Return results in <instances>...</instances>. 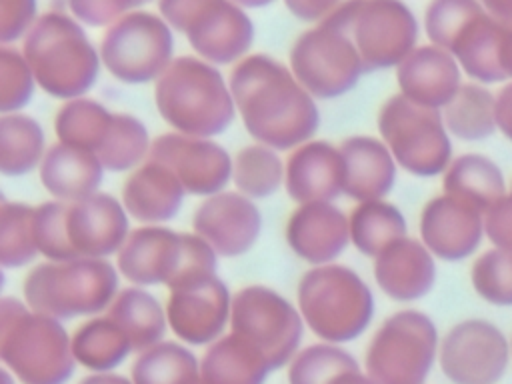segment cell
<instances>
[{
    "mask_svg": "<svg viewBox=\"0 0 512 384\" xmlns=\"http://www.w3.org/2000/svg\"><path fill=\"white\" fill-rule=\"evenodd\" d=\"M230 92L246 132L274 150H294L320 126L316 98L290 66L268 54H248L228 76Z\"/></svg>",
    "mask_w": 512,
    "mask_h": 384,
    "instance_id": "cell-1",
    "label": "cell"
},
{
    "mask_svg": "<svg viewBox=\"0 0 512 384\" xmlns=\"http://www.w3.org/2000/svg\"><path fill=\"white\" fill-rule=\"evenodd\" d=\"M154 104L174 132L214 138L236 116L230 84L218 66L200 56H178L154 82Z\"/></svg>",
    "mask_w": 512,
    "mask_h": 384,
    "instance_id": "cell-2",
    "label": "cell"
},
{
    "mask_svg": "<svg viewBox=\"0 0 512 384\" xmlns=\"http://www.w3.org/2000/svg\"><path fill=\"white\" fill-rule=\"evenodd\" d=\"M20 50L38 86L52 98L66 102L86 96L98 82L100 50L72 14L56 10L40 14Z\"/></svg>",
    "mask_w": 512,
    "mask_h": 384,
    "instance_id": "cell-3",
    "label": "cell"
},
{
    "mask_svg": "<svg viewBox=\"0 0 512 384\" xmlns=\"http://www.w3.org/2000/svg\"><path fill=\"white\" fill-rule=\"evenodd\" d=\"M0 358L22 384H66L78 364L62 320L16 296L0 302Z\"/></svg>",
    "mask_w": 512,
    "mask_h": 384,
    "instance_id": "cell-4",
    "label": "cell"
},
{
    "mask_svg": "<svg viewBox=\"0 0 512 384\" xmlns=\"http://www.w3.org/2000/svg\"><path fill=\"white\" fill-rule=\"evenodd\" d=\"M118 288V268L108 258L46 260L34 266L22 282L24 302L58 320L96 316L108 310Z\"/></svg>",
    "mask_w": 512,
    "mask_h": 384,
    "instance_id": "cell-5",
    "label": "cell"
},
{
    "mask_svg": "<svg viewBox=\"0 0 512 384\" xmlns=\"http://www.w3.org/2000/svg\"><path fill=\"white\" fill-rule=\"evenodd\" d=\"M218 266L216 250L196 232H176L162 224H142L130 230L116 254L118 272L132 286L168 288L214 274Z\"/></svg>",
    "mask_w": 512,
    "mask_h": 384,
    "instance_id": "cell-6",
    "label": "cell"
},
{
    "mask_svg": "<svg viewBox=\"0 0 512 384\" xmlns=\"http://www.w3.org/2000/svg\"><path fill=\"white\" fill-rule=\"evenodd\" d=\"M304 324L324 342L344 344L366 332L374 316V294L362 276L344 264L312 266L298 282Z\"/></svg>",
    "mask_w": 512,
    "mask_h": 384,
    "instance_id": "cell-7",
    "label": "cell"
},
{
    "mask_svg": "<svg viewBox=\"0 0 512 384\" xmlns=\"http://www.w3.org/2000/svg\"><path fill=\"white\" fill-rule=\"evenodd\" d=\"M322 22L352 38L366 72L398 68L420 36L418 18L402 0H344Z\"/></svg>",
    "mask_w": 512,
    "mask_h": 384,
    "instance_id": "cell-8",
    "label": "cell"
},
{
    "mask_svg": "<svg viewBox=\"0 0 512 384\" xmlns=\"http://www.w3.org/2000/svg\"><path fill=\"white\" fill-rule=\"evenodd\" d=\"M434 320L416 308L388 316L366 348V374L374 384H424L438 362Z\"/></svg>",
    "mask_w": 512,
    "mask_h": 384,
    "instance_id": "cell-9",
    "label": "cell"
},
{
    "mask_svg": "<svg viewBox=\"0 0 512 384\" xmlns=\"http://www.w3.org/2000/svg\"><path fill=\"white\" fill-rule=\"evenodd\" d=\"M378 132L396 164L412 176H442L452 162V136L442 110L420 106L402 94L390 96L378 112Z\"/></svg>",
    "mask_w": 512,
    "mask_h": 384,
    "instance_id": "cell-10",
    "label": "cell"
},
{
    "mask_svg": "<svg viewBox=\"0 0 512 384\" xmlns=\"http://www.w3.org/2000/svg\"><path fill=\"white\" fill-rule=\"evenodd\" d=\"M98 50L118 82H156L174 60V30L160 14L136 8L106 28Z\"/></svg>",
    "mask_w": 512,
    "mask_h": 384,
    "instance_id": "cell-11",
    "label": "cell"
},
{
    "mask_svg": "<svg viewBox=\"0 0 512 384\" xmlns=\"http://www.w3.org/2000/svg\"><path fill=\"white\" fill-rule=\"evenodd\" d=\"M230 332L248 340L268 360L272 372L298 354L304 336L300 310L268 286L252 284L232 296Z\"/></svg>",
    "mask_w": 512,
    "mask_h": 384,
    "instance_id": "cell-12",
    "label": "cell"
},
{
    "mask_svg": "<svg viewBox=\"0 0 512 384\" xmlns=\"http://www.w3.org/2000/svg\"><path fill=\"white\" fill-rule=\"evenodd\" d=\"M288 66L316 100L348 94L366 72L352 38L324 22L294 40Z\"/></svg>",
    "mask_w": 512,
    "mask_h": 384,
    "instance_id": "cell-13",
    "label": "cell"
},
{
    "mask_svg": "<svg viewBox=\"0 0 512 384\" xmlns=\"http://www.w3.org/2000/svg\"><path fill=\"white\" fill-rule=\"evenodd\" d=\"M510 362V340L484 318L460 320L440 340L438 364L452 384H498Z\"/></svg>",
    "mask_w": 512,
    "mask_h": 384,
    "instance_id": "cell-14",
    "label": "cell"
},
{
    "mask_svg": "<svg viewBox=\"0 0 512 384\" xmlns=\"http://www.w3.org/2000/svg\"><path fill=\"white\" fill-rule=\"evenodd\" d=\"M168 290L166 316L178 340L204 346L224 336L226 326H230L232 296L216 272L184 280Z\"/></svg>",
    "mask_w": 512,
    "mask_h": 384,
    "instance_id": "cell-15",
    "label": "cell"
},
{
    "mask_svg": "<svg viewBox=\"0 0 512 384\" xmlns=\"http://www.w3.org/2000/svg\"><path fill=\"white\" fill-rule=\"evenodd\" d=\"M148 158L168 166L192 196L224 192L232 180L234 158L212 138L166 132L152 140Z\"/></svg>",
    "mask_w": 512,
    "mask_h": 384,
    "instance_id": "cell-16",
    "label": "cell"
},
{
    "mask_svg": "<svg viewBox=\"0 0 512 384\" xmlns=\"http://www.w3.org/2000/svg\"><path fill=\"white\" fill-rule=\"evenodd\" d=\"M184 36L202 60L224 66L248 56L254 44V22L232 0H206L190 18Z\"/></svg>",
    "mask_w": 512,
    "mask_h": 384,
    "instance_id": "cell-17",
    "label": "cell"
},
{
    "mask_svg": "<svg viewBox=\"0 0 512 384\" xmlns=\"http://www.w3.org/2000/svg\"><path fill=\"white\" fill-rule=\"evenodd\" d=\"M418 230L424 246L444 262L474 256L486 238L484 212L446 192L424 204Z\"/></svg>",
    "mask_w": 512,
    "mask_h": 384,
    "instance_id": "cell-18",
    "label": "cell"
},
{
    "mask_svg": "<svg viewBox=\"0 0 512 384\" xmlns=\"http://www.w3.org/2000/svg\"><path fill=\"white\" fill-rule=\"evenodd\" d=\"M192 228L218 256L236 258L250 252L258 242L262 214L252 198L224 190L200 202L192 216Z\"/></svg>",
    "mask_w": 512,
    "mask_h": 384,
    "instance_id": "cell-19",
    "label": "cell"
},
{
    "mask_svg": "<svg viewBox=\"0 0 512 384\" xmlns=\"http://www.w3.org/2000/svg\"><path fill=\"white\" fill-rule=\"evenodd\" d=\"M128 218L122 200L106 192L68 202L66 236L74 258H108L118 254L130 234Z\"/></svg>",
    "mask_w": 512,
    "mask_h": 384,
    "instance_id": "cell-20",
    "label": "cell"
},
{
    "mask_svg": "<svg viewBox=\"0 0 512 384\" xmlns=\"http://www.w3.org/2000/svg\"><path fill=\"white\" fill-rule=\"evenodd\" d=\"M290 250L312 266L334 262L350 242L348 216L332 202L298 204L286 222Z\"/></svg>",
    "mask_w": 512,
    "mask_h": 384,
    "instance_id": "cell-21",
    "label": "cell"
},
{
    "mask_svg": "<svg viewBox=\"0 0 512 384\" xmlns=\"http://www.w3.org/2000/svg\"><path fill=\"white\" fill-rule=\"evenodd\" d=\"M284 188L298 204L334 202L344 194V158L328 140H308L286 160Z\"/></svg>",
    "mask_w": 512,
    "mask_h": 384,
    "instance_id": "cell-22",
    "label": "cell"
},
{
    "mask_svg": "<svg viewBox=\"0 0 512 384\" xmlns=\"http://www.w3.org/2000/svg\"><path fill=\"white\" fill-rule=\"evenodd\" d=\"M462 68L444 48L434 44L416 46L396 68L400 94L408 100L442 110L460 90Z\"/></svg>",
    "mask_w": 512,
    "mask_h": 384,
    "instance_id": "cell-23",
    "label": "cell"
},
{
    "mask_svg": "<svg viewBox=\"0 0 512 384\" xmlns=\"http://www.w3.org/2000/svg\"><path fill=\"white\" fill-rule=\"evenodd\" d=\"M378 288L396 302H416L436 284V256L422 240L404 236L374 258Z\"/></svg>",
    "mask_w": 512,
    "mask_h": 384,
    "instance_id": "cell-24",
    "label": "cell"
},
{
    "mask_svg": "<svg viewBox=\"0 0 512 384\" xmlns=\"http://www.w3.org/2000/svg\"><path fill=\"white\" fill-rule=\"evenodd\" d=\"M184 194L178 176L152 158L134 168L122 184V204L128 216L140 224H164L176 218Z\"/></svg>",
    "mask_w": 512,
    "mask_h": 384,
    "instance_id": "cell-25",
    "label": "cell"
},
{
    "mask_svg": "<svg viewBox=\"0 0 512 384\" xmlns=\"http://www.w3.org/2000/svg\"><path fill=\"white\" fill-rule=\"evenodd\" d=\"M344 194L356 202L382 200L394 188L396 160L382 138L350 136L340 144Z\"/></svg>",
    "mask_w": 512,
    "mask_h": 384,
    "instance_id": "cell-26",
    "label": "cell"
},
{
    "mask_svg": "<svg viewBox=\"0 0 512 384\" xmlns=\"http://www.w3.org/2000/svg\"><path fill=\"white\" fill-rule=\"evenodd\" d=\"M38 174L54 200L76 202L100 192L104 166L94 152L56 142L46 150Z\"/></svg>",
    "mask_w": 512,
    "mask_h": 384,
    "instance_id": "cell-27",
    "label": "cell"
},
{
    "mask_svg": "<svg viewBox=\"0 0 512 384\" xmlns=\"http://www.w3.org/2000/svg\"><path fill=\"white\" fill-rule=\"evenodd\" d=\"M502 34L504 24L484 10L472 18L454 40L450 54L472 82L484 86L508 82L500 64Z\"/></svg>",
    "mask_w": 512,
    "mask_h": 384,
    "instance_id": "cell-28",
    "label": "cell"
},
{
    "mask_svg": "<svg viewBox=\"0 0 512 384\" xmlns=\"http://www.w3.org/2000/svg\"><path fill=\"white\" fill-rule=\"evenodd\" d=\"M442 190L486 212L508 192V184L502 168L490 156L466 152L452 158L442 174Z\"/></svg>",
    "mask_w": 512,
    "mask_h": 384,
    "instance_id": "cell-29",
    "label": "cell"
},
{
    "mask_svg": "<svg viewBox=\"0 0 512 384\" xmlns=\"http://www.w3.org/2000/svg\"><path fill=\"white\" fill-rule=\"evenodd\" d=\"M200 368L204 384H264L272 372L262 352L234 332L208 346Z\"/></svg>",
    "mask_w": 512,
    "mask_h": 384,
    "instance_id": "cell-30",
    "label": "cell"
},
{
    "mask_svg": "<svg viewBox=\"0 0 512 384\" xmlns=\"http://www.w3.org/2000/svg\"><path fill=\"white\" fill-rule=\"evenodd\" d=\"M108 316L120 324L138 354L162 342L168 328L166 306L142 286L120 290L108 308Z\"/></svg>",
    "mask_w": 512,
    "mask_h": 384,
    "instance_id": "cell-31",
    "label": "cell"
},
{
    "mask_svg": "<svg viewBox=\"0 0 512 384\" xmlns=\"http://www.w3.org/2000/svg\"><path fill=\"white\" fill-rule=\"evenodd\" d=\"M132 352L130 338L108 314L86 320L72 334V354L76 362L94 374L112 372Z\"/></svg>",
    "mask_w": 512,
    "mask_h": 384,
    "instance_id": "cell-32",
    "label": "cell"
},
{
    "mask_svg": "<svg viewBox=\"0 0 512 384\" xmlns=\"http://www.w3.org/2000/svg\"><path fill=\"white\" fill-rule=\"evenodd\" d=\"M444 124L452 138L480 142L498 132L496 94L484 84L464 82L458 94L442 108Z\"/></svg>",
    "mask_w": 512,
    "mask_h": 384,
    "instance_id": "cell-33",
    "label": "cell"
},
{
    "mask_svg": "<svg viewBox=\"0 0 512 384\" xmlns=\"http://www.w3.org/2000/svg\"><path fill=\"white\" fill-rule=\"evenodd\" d=\"M348 222L352 246L370 258H376L388 246L408 236L404 214L396 204L386 202L384 198L358 202L348 216Z\"/></svg>",
    "mask_w": 512,
    "mask_h": 384,
    "instance_id": "cell-34",
    "label": "cell"
},
{
    "mask_svg": "<svg viewBox=\"0 0 512 384\" xmlns=\"http://www.w3.org/2000/svg\"><path fill=\"white\" fill-rule=\"evenodd\" d=\"M46 150V136L36 118L22 112L2 114L0 172L4 176L18 178L40 168Z\"/></svg>",
    "mask_w": 512,
    "mask_h": 384,
    "instance_id": "cell-35",
    "label": "cell"
},
{
    "mask_svg": "<svg viewBox=\"0 0 512 384\" xmlns=\"http://www.w3.org/2000/svg\"><path fill=\"white\" fill-rule=\"evenodd\" d=\"M134 384H204L194 352L174 340H162L138 354L130 368Z\"/></svg>",
    "mask_w": 512,
    "mask_h": 384,
    "instance_id": "cell-36",
    "label": "cell"
},
{
    "mask_svg": "<svg viewBox=\"0 0 512 384\" xmlns=\"http://www.w3.org/2000/svg\"><path fill=\"white\" fill-rule=\"evenodd\" d=\"M114 112L104 104L80 96L66 100L54 116V132L58 142L72 144L90 152H98L102 146Z\"/></svg>",
    "mask_w": 512,
    "mask_h": 384,
    "instance_id": "cell-37",
    "label": "cell"
},
{
    "mask_svg": "<svg viewBox=\"0 0 512 384\" xmlns=\"http://www.w3.org/2000/svg\"><path fill=\"white\" fill-rule=\"evenodd\" d=\"M150 146L152 140L148 128L140 118L126 112H114L108 134L96 156L104 170L128 172L148 160Z\"/></svg>",
    "mask_w": 512,
    "mask_h": 384,
    "instance_id": "cell-38",
    "label": "cell"
},
{
    "mask_svg": "<svg viewBox=\"0 0 512 384\" xmlns=\"http://www.w3.org/2000/svg\"><path fill=\"white\" fill-rule=\"evenodd\" d=\"M286 162L278 150L266 144H250L238 150L232 164V182L238 192L252 200L268 198L284 184Z\"/></svg>",
    "mask_w": 512,
    "mask_h": 384,
    "instance_id": "cell-39",
    "label": "cell"
},
{
    "mask_svg": "<svg viewBox=\"0 0 512 384\" xmlns=\"http://www.w3.org/2000/svg\"><path fill=\"white\" fill-rule=\"evenodd\" d=\"M38 254L34 206L4 200L0 206V264L4 268H22Z\"/></svg>",
    "mask_w": 512,
    "mask_h": 384,
    "instance_id": "cell-40",
    "label": "cell"
},
{
    "mask_svg": "<svg viewBox=\"0 0 512 384\" xmlns=\"http://www.w3.org/2000/svg\"><path fill=\"white\" fill-rule=\"evenodd\" d=\"M360 368L356 358L332 342L298 350L288 366V384H330L338 374Z\"/></svg>",
    "mask_w": 512,
    "mask_h": 384,
    "instance_id": "cell-41",
    "label": "cell"
},
{
    "mask_svg": "<svg viewBox=\"0 0 512 384\" xmlns=\"http://www.w3.org/2000/svg\"><path fill=\"white\" fill-rule=\"evenodd\" d=\"M470 284L484 302L512 308V250L492 246L476 256L470 268Z\"/></svg>",
    "mask_w": 512,
    "mask_h": 384,
    "instance_id": "cell-42",
    "label": "cell"
},
{
    "mask_svg": "<svg viewBox=\"0 0 512 384\" xmlns=\"http://www.w3.org/2000/svg\"><path fill=\"white\" fill-rule=\"evenodd\" d=\"M484 12L478 0H430L424 10V32L430 44L450 52L466 24Z\"/></svg>",
    "mask_w": 512,
    "mask_h": 384,
    "instance_id": "cell-43",
    "label": "cell"
},
{
    "mask_svg": "<svg viewBox=\"0 0 512 384\" xmlns=\"http://www.w3.org/2000/svg\"><path fill=\"white\" fill-rule=\"evenodd\" d=\"M38 82L22 50L2 44L0 48V112L14 114L30 104Z\"/></svg>",
    "mask_w": 512,
    "mask_h": 384,
    "instance_id": "cell-44",
    "label": "cell"
},
{
    "mask_svg": "<svg viewBox=\"0 0 512 384\" xmlns=\"http://www.w3.org/2000/svg\"><path fill=\"white\" fill-rule=\"evenodd\" d=\"M66 206L68 202L62 200H50L34 206L36 244L46 260H74L66 236Z\"/></svg>",
    "mask_w": 512,
    "mask_h": 384,
    "instance_id": "cell-45",
    "label": "cell"
},
{
    "mask_svg": "<svg viewBox=\"0 0 512 384\" xmlns=\"http://www.w3.org/2000/svg\"><path fill=\"white\" fill-rule=\"evenodd\" d=\"M70 14L84 26L108 28L124 14L136 10V0H66Z\"/></svg>",
    "mask_w": 512,
    "mask_h": 384,
    "instance_id": "cell-46",
    "label": "cell"
},
{
    "mask_svg": "<svg viewBox=\"0 0 512 384\" xmlns=\"http://www.w3.org/2000/svg\"><path fill=\"white\" fill-rule=\"evenodd\" d=\"M38 18L36 0H0V42L12 44L24 40Z\"/></svg>",
    "mask_w": 512,
    "mask_h": 384,
    "instance_id": "cell-47",
    "label": "cell"
},
{
    "mask_svg": "<svg viewBox=\"0 0 512 384\" xmlns=\"http://www.w3.org/2000/svg\"><path fill=\"white\" fill-rule=\"evenodd\" d=\"M484 232L492 246L512 250V190L484 212Z\"/></svg>",
    "mask_w": 512,
    "mask_h": 384,
    "instance_id": "cell-48",
    "label": "cell"
},
{
    "mask_svg": "<svg viewBox=\"0 0 512 384\" xmlns=\"http://www.w3.org/2000/svg\"><path fill=\"white\" fill-rule=\"evenodd\" d=\"M288 12L308 24H320L326 20L344 0H282Z\"/></svg>",
    "mask_w": 512,
    "mask_h": 384,
    "instance_id": "cell-49",
    "label": "cell"
},
{
    "mask_svg": "<svg viewBox=\"0 0 512 384\" xmlns=\"http://www.w3.org/2000/svg\"><path fill=\"white\" fill-rule=\"evenodd\" d=\"M206 0H158V12L174 32L184 34L190 18Z\"/></svg>",
    "mask_w": 512,
    "mask_h": 384,
    "instance_id": "cell-50",
    "label": "cell"
},
{
    "mask_svg": "<svg viewBox=\"0 0 512 384\" xmlns=\"http://www.w3.org/2000/svg\"><path fill=\"white\" fill-rule=\"evenodd\" d=\"M496 124L498 132L512 144V80L496 92Z\"/></svg>",
    "mask_w": 512,
    "mask_h": 384,
    "instance_id": "cell-51",
    "label": "cell"
},
{
    "mask_svg": "<svg viewBox=\"0 0 512 384\" xmlns=\"http://www.w3.org/2000/svg\"><path fill=\"white\" fill-rule=\"evenodd\" d=\"M482 8L500 20L502 24H512V0H478Z\"/></svg>",
    "mask_w": 512,
    "mask_h": 384,
    "instance_id": "cell-52",
    "label": "cell"
},
{
    "mask_svg": "<svg viewBox=\"0 0 512 384\" xmlns=\"http://www.w3.org/2000/svg\"><path fill=\"white\" fill-rule=\"evenodd\" d=\"M500 64L508 80H512V24H504L502 46H500Z\"/></svg>",
    "mask_w": 512,
    "mask_h": 384,
    "instance_id": "cell-53",
    "label": "cell"
},
{
    "mask_svg": "<svg viewBox=\"0 0 512 384\" xmlns=\"http://www.w3.org/2000/svg\"><path fill=\"white\" fill-rule=\"evenodd\" d=\"M330 384H374V382L366 372L356 368V370H346V372L338 374Z\"/></svg>",
    "mask_w": 512,
    "mask_h": 384,
    "instance_id": "cell-54",
    "label": "cell"
},
{
    "mask_svg": "<svg viewBox=\"0 0 512 384\" xmlns=\"http://www.w3.org/2000/svg\"><path fill=\"white\" fill-rule=\"evenodd\" d=\"M80 384H134V382H132V378L128 380L126 376H120L114 372H102V374L86 376Z\"/></svg>",
    "mask_w": 512,
    "mask_h": 384,
    "instance_id": "cell-55",
    "label": "cell"
},
{
    "mask_svg": "<svg viewBox=\"0 0 512 384\" xmlns=\"http://www.w3.org/2000/svg\"><path fill=\"white\" fill-rule=\"evenodd\" d=\"M232 2L238 4V6H242L244 10H248V8H264V6L272 4L274 0H232Z\"/></svg>",
    "mask_w": 512,
    "mask_h": 384,
    "instance_id": "cell-56",
    "label": "cell"
},
{
    "mask_svg": "<svg viewBox=\"0 0 512 384\" xmlns=\"http://www.w3.org/2000/svg\"><path fill=\"white\" fill-rule=\"evenodd\" d=\"M150 0H136V8H140V6H144V4H148Z\"/></svg>",
    "mask_w": 512,
    "mask_h": 384,
    "instance_id": "cell-57",
    "label": "cell"
},
{
    "mask_svg": "<svg viewBox=\"0 0 512 384\" xmlns=\"http://www.w3.org/2000/svg\"><path fill=\"white\" fill-rule=\"evenodd\" d=\"M510 350H512V338H510Z\"/></svg>",
    "mask_w": 512,
    "mask_h": 384,
    "instance_id": "cell-58",
    "label": "cell"
},
{
    "mask_svg": "<svg viewBox=\"0 0 512 384\" xmlns=\"http://www.w3.org/2000/svg\"><path fill=\"white\" fill-rule=\"evenodd\" d=\"M508 188H510V190H512V182H510V186H508Z\"/></svg>",
    "mask_w": 512,
    "mask_h": 384,
    "instance_id": "cell-59",
    "label": "cell"
}]
</instances>
